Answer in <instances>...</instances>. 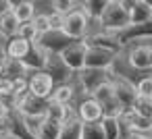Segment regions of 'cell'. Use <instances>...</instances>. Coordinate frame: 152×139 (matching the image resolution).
Here are the masks:
<instances>
[{"label":"cell","mask_w":152,"mask_h":139,"mask_svg":"<svg viewBox=\"0 0 152 139\" xmlns=\"http://www.w3.org/2000/svg\"><path fill=\"white\" fill-rule=\"evenodd\" d=\"M79 135H81V122H79V118H71V120L61 122L58 139H79Z\"/></svg>","instance_id":"21"},{"label":"cell","mask_w":152,"mask_h":139,"mask_svg":"<svg viewBox=\"0 0 152 139\" xmlns=\"http://www.w3.org/2000/svg\"><path fill=\"white\" fill-rule=\"evenodd\" d=\"M73 93H75V87H73L71 83L54 85V87H52V91H50V98H48V102H52V104H58V106H71Z\"/></svg>","instance_id":"17"},{"label":"cell","mask_w":152,"mask_h":139,"mask_svg":"<svg viewBox=\"0 0 152 139\" xmlns=\"http://www.w3.org/2000/svg\"><path fill=\"white\" fill-rule=\"evenodd\" d=\"M119 52L106 50V48H86V58H83V67L86 69H102L108 71V67L113 64L115 56Z\"/></svg>","instance_id":"7"},{"label":"cell","mask_w":152,"mask_h":139,"mask_svg":"<svg viewBox=\"0 0 152 139\" xmlns=\"http://www.w3.org/2000/svg\"><path fill=\"white\" fill-rule=\"evenodd\" d=\"M135 93L137 98H152V77L146 75L135 83Z\"/></svg>","instance_id":"31"},{"label":"cell","mask_w":152,"mask_h":139,"mask_svg":"<svg viewBox=\"0 0 152 139\" xmlns=\"http://www.w3.org/2000/svg\"><path fill=\"white\" fill-rule=\"evenodd\" d=\"M4 58H7V56H4V50H2V46H0V62H2Z\"/></svg>","instance_id":"39"},{"label":"cell","mask_w":152,"mask_h":139,"mask_svg":"<svg viewBox=\"0 0 152 139\" xmlns=\"http://www.w3.org/2000/svg\"><path fill=\"white\" fill-rule=\"evenodd\" d=\"M77 9H79V4L77 2H71V0H56V2H52V11L58 13V15H63V17L75 13Z\"/></svg>","instance_id":"29"},{"label":"cell","mask_w":152,"mask_h":139,"mask_svg":"<svg viewBox=\"0 0 152 139\" xmlns=\"http://www.w3.org/2000/svg\"><path fill=\"white\" fill-rule=\"evenodd\" d=\"M11 13L19 23H27L34 19L36 15V4L27 2V0H21V2H11Z\"/></svg>","instance_id":"18"},{"label":"cell","mask_w":152,"mask_h":139,"mask_svg":"<svg viewBox=\"0 0 152 139\" xmlns=\"http://www.w3.org/2000/svg\"><path fill=\"white\" fill-rule=\"evenodd\" d=\"M119 42L121 48H127L135 42H150V35H152V23H144V25H127L125 29L113 33Z\"/></svg>","instance_id":"3"},{"label":"cell","mask_w":152,"mask_h":139,"mask_svg":"<svg viewBox=\"0 0 152 139\" xmlns=\"http://www.w3.org/2000/svg\"><path fill=\"white\" fill-rule=\"evenodd\" d=\"M61 60L67 64V69L71 71V73H79L81 69H83V58H86V46L81 44V42H75L73 46H69V48H65L61 54Z\"/></svg>","instance_id":"11"},{"label":"cell","mask_w":152,"mask_h":139,"mask_svg":"<svg viewBox=\"0 0 152 139\" xmlns=\"http://www.w3.org/2000/svg\"><path fill=\"white\" fill-rule=\"evenodd\" d=\"M29 23H31V27H34V31H36L38 35H42V33L50 31V27H48V19H46V15H44V13L34 15V19H31Z\"/></svg>","instance_id":"33"},{"label":"cell","mask_w":152,"mask_h":139,"mask_svg":"<svg viewBox=\"0 0 152 139\" xmlns=\"http://www.w3.org/2000/svg\"><path fill=\"white\" fill-rule=\"evenodd\" d=\"M100 23L106 33H117L129 25V15L127 9L123 7V0H108L104 13L100 15Z\"/></svg>","instance_id":"1"},{"label":"cell","mask_w":152,"mask_h":139,"mask_svg":"<svg viewBox=\"0 0 152 139\" xmlns=\"http://www.w3.org/2000/svg\"><path fill=\"white\" fill-rule=\"evenodd\" d=\"M106 2H108V0H88V2H83L79 7H81V13L88 19H100V15L104 13Z\"/></svg>","instance_id":"22"},{"label":"cell","mask_w":152,"mask_h":139,"mask_svg":"<svg viewBox=\"0 0 152 139\" xmlns=\"http://www.w3.org/2000/svg\"><path fill=\"white\" fill-rule=\"evenodd\" d=\"M125 54V60L129 62L131 69L140 71V73H150L152 69V48L148 42H142V44H131L127 46V52Z\"/></svg>","instance_id":"2"},{"label":"cell","mask_w":152,"mask_h":139,"mask_svg":"<svg viewBox=\"0 0 152 139\" xmlns=\"http://www.w3.org/2000/svg\"><path fill=\"white\" fill-rule=\"evenodd\" d=\"M77 79H79L81 89L88 96H92L96 91V87H100L104 81H108V71H102V69H86L83 67L77 73Z\"/></svg>","instance_id":"10"},{"label":"cell","mask_w":152,"mask_h":139,"mask_svg":"<svg viewBox=\"0 0 152 139\" xmlns=\"http://www.w3.org/2000/svg\"><path fill=\"white\" fill-rule=\"evenodd\" d=\"M52 87H54V85H52L50 77H48L46 73H42V71L34 73V75L27 79V91H29L31 96H36V98H42V100H48V98H50Z\"/></svg>","instance_id":"12"},{"label":"cell","mask_w":152,"mask_h":139,"mask_svg":"<svg viewBox=\"0 0 152 139\" xmlns=\"http://www.w3.org/2000/svg\"><path fill=\"white\" fill-rule=\"evenodd\" d=\"M79 139H104L100 122H81V135Z\"/></svg>","instance_id":"26"},{"label":"cell","mask_w":152,"mask_h":139,"mask_svg":"<svg viewBox=\"0 0 152 139\" xmlns=\"http://www.w3.org/2000/svg\"><path fill=\"white\" fill-rule=\"evenodd\" d=\"M127 139H150L148 135H144V133H129L127 135Z\"/></svg>","instance_id":"38"},{"label":"cell","mask_w":152,"mask_h":139,"mask_svg":"<svg viewBox=\"0 0 152 139\" xmlns=\"http://www.w3.org/2000/svg\"><path fill=\"white\" fill-rule=\"evenodd\" d=\"M73 108H75V114L79 118V122H100L102 120V110L92 98H83Z\"/></svg>","instance_id":"14"},{"label":"cell","mask_w":152,"mask_h":139,"mask_svg":"<svg viewBox=\"0 0 152 139\" xmlns=\"http://www.w3.org/2000/svg\"><path fill=\"white\" fill-rule=\"evenodd\" d=\"M46 19H48V27L52 29V31H61V27H63V15H58V13H48L46 15Z\"/></svg>","instance_id":"34"},{"label":"cell","mask_w":152,"mask_h":139,"mask_svg":"<svg viewBox=\"0 0 152 139\" xmlns=\"http://www.w3.org/2000/svg\"><path fill=\"white\" fill-rule=\"evenodd\" d=\"M123 7L127 9L129 25L152 23V4L150 2H146V0H135V2H127V0H123Z\"/></svg>","instance_id":"9"},{"label":"cell","mask_w":152,"mask_h":139,"mask_svg":"<svg viewBox=\"0 0 152 139\" xmlns=\"http://www.w3.org/2000/svg\"><path fill=\"white\" fill-rule=\"evenodd\" d=\"M9 122H11V139H36L27 133V129L23 127V120H21V114L17 110L11 108V114H9Z\"/></svg>","instance_id":"20"},{"label":"cell","mask_w":152,"mask_h":139,"mask_svg":"<svg viewBox=\"0 0 152 139\" xmlns=\"http://www.w3.org/2000/svg\"><path fill=\"white\" fill-rule=\"evenodd\" d=\"M36 44L46 52V54H61L65 48H69V46H73L75 44V40H71V38H67L63 31H46V33H42V35H38L36 38Z\"/></svg>","instance_id":"4"},{"label":"cell","mask_w":152,"mask_h":139,"mask_svg":"<svg viewBox=\"0 0 152 139\" xmlns=\"http://www.w3.org/2000/svg\"><path fill=\"white\" fill-rule=\"evenodd\" d=\"M0 139H11V122H9V116L7 118H0Z\"/></svg>","instance_id":"35"},{"label":"cell","mask_w":152,"mask_h":139,"mask_svg":"<svg viewBox=\"0 0 152 139\" xmlns=\"http://www.w3.org/2000/svg\"><path fill=\"white\" fill-rule=\"evenodd\" d=\"M86 29H88V17L81 13V7H79L75 13L63 17V27H61V31H63L67 38H71V40H75V42H81V40L86 38Z\"/></svg>","instance_id":"5"},{"label":"cell","mask_w":152,"mask_h":139,"mask_svg":"<svg viewBox=\"0 0 152 139\" xmlns=\"http://www.w3.org/2000/svg\"><path fill=\"white\" fill-rule=\"evenodd\" d=\"M19 31V21L13 17V13H7L4 17H0V35H4L7 40L17 35Z\"/></svg>","instance_id":"24"},{"label":"cell","mask_w":152,"mask_h":139,"mask_svg":"<svg viewBox=\"0 0 152 139\" xmlns=\"http://www.w3.org/2000/svg\"><path fill=\"white\" fill-rule=\"evenodd\" d=\"M42 73H46L52 81V85H63V83H69L71 79V71L67 69V64L61 60L58 54H46V62H44V69Z\"/></svg>","instance_id":"6"},{"label":"cell","mask_w":152,"mask_h":139,"mask_svg":"<svg viewBox=\"0 0 152 139\" xmlns=\"http://www.w3.org/2000/svg\"><path fill=\"white\" fill-rule=\"evenodd\" d=\"M9 114H11V104L0 98V118H7Z\"/></svg>","instance_id":"36"},{"label":"cell","mask_w":152,"mask_h":139,"mask_svg":"<svg viewBox=\"0 0 152 139\" xmlns=\"http://www.w3.org/2000/svg\"><path fill=\"white\" fill-rule=\"evenodd\" d=\"M27 48H29V42H25V40L19 38V35H13V38L7 40V46H4L2 50H4V56H7V58L21 60V58L25 56Z\"/></svg>","instance_id":"16"},{"label":"cell","mask_w":152,"mask_h":139,"mask_svg":"<svg viewBox=\"0 0 152 139\" xmlns=\"http://www.w3.org/2000/svg\"><path fill=\"white\" fill-rule=\"evenodd\" d=\"M96 104H104V102H108V100H113L115 98V91H113V85H110V81H104L100 87H96V91L90 96Z\"/></svg>","instance_id":"25"},{"label":"cell","mask_w":152,"mask_h":139,"mask_svg":"<svg viewBox=\"0 0 152 139\" xmlns=\"http://www.w3.org/2000/svg\"><path fill=\"white\" fill-rule=\"evenodd\" d=\"M2 77L4 79H11V81H15V79H25V69H23V64L19 62V60H13V58H4L2 60Z\"/></svg>","instance_id":"19"},{"label":"cell","mask_w":152,"mask_h":139,"mask_svg":"<svg viewBox=\"0 0 152 139\" xmlns=\"http://www.w3.org/2000/svg\"><path fill=\"white\" fill-rule=\"evenodd\" d=\"M104 139H121V131H119V122L117 118H102L100 120Z\"/></svg>","instance_id":"27"},{"label":"cell","mask_w":152,"mask_h":139,"mask_svg":"<svg viewBox=\"0 0 152 139\" xmlns=\"http://www.w3.org/2000/svg\"><path fill=\"white\" fill-rule=\"evenodd\" d=\"M133 112L144 116V118H150L152 116V98H135L133 102Z\"/></svg>","instance_id":"28"},{"label":"cell","mask_w":152,"mask_h":139,"mask_svg":"<svg viewBox=\"0 0 152 139\" xmlns=\"http://www.w3.org/2000/svg\"><path fill=\"white\" fill-rule=\"evenodd\" d=\"M81 44H83L86 48H106V50H113V52H121V50H123V48L119 46L117 38H115L113 33H106V31L96 33V35H90V38H83Z\"/></svg>","instance_id":"15"},{"label":"cell","mask_w":152,"mask_h":139,"mask_svg":"<svg viewBox=\"0 0 152 139\" xmlns=\"http://www.w3.org/2000/svg\"><path fill=\"white\" fill-rule=\"evenodd\" d=\"M21 120H23V127L27 129V133H29L31 137H36V133H38V129L42 127V122L46 120V116H44V114H40V116H21Z\"/></svg>","instance_id":"30"},{"label":"cell","mask_w":152,"mask_h":139,"mask_svg":"<svg viewBox=\"0 0 152 139\" xmlns=\"http://www.w3.org/2000/svg\"><path fill=\"white\" fill-rule=\"evenodd\" d=\"M19 62L23 64V69H25V71H34V73H38V71H42V69H44L46 52H44L36 42H29V48H27L25 56H23Z\"/></svg>","instance_id":"13"},{"label":"cell","mask_w":152,"mask_h":139,"mask_svg":"<svg viewBox=\"0 0 152 139\" xmlns=\"http://www.w3.org/2000/svg\"><path fill=\"white\" fill-rule=\"evenodd\" d=\"M58 133H61V122L46 118V120L42 122V127L38 129L36 139H58Z\"/></svg>","instance_id":"23"},{"label":"cell","mask_w":152,"mask_h":139,"mask_svg":"<svg viewBox=\"0 0 152 139\" xmlns=\"http://www.w3.org/2000/svg\"><path fill=\"white\" fill-rule=\"evenodd\" d=\"M7 13H11V2L9 0H0V17H4Z\"/></svg>","instance_id":"37"},{"label":"cell","mask_w":152,"mask_h":139,"mask_svg":"<svg viewBox=\"0 0 152 139\" xmlns=\"http://www.w3.org/2000/svg\"><path fill=\"white\" fill-rule=\"evenodd\" d=\"M65 108H67V106H58V104H52V102H48V108H46L44 116H46L48 120H56V122H63V116H65Z\"/></svg>","instance_id":"32"},{"label":"cell","mask_w":152,"mask_h":139,"mask_svg":"<svg viewBox=\"0 0 152 139\" xmlns=\"http://www.w3.org/2000/svg\"><path fill=\"white\" fill-rule=\"evenodd\" d=\"M108 81L113 85V91H115V100L121 104V108H131L137 93H135V85H131L129 81L121 79V77H115V75H108Z\"/></svg>","instance_id":"8"}]
</instances>
